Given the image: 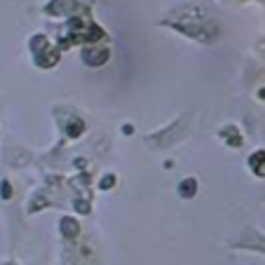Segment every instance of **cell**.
<instances>
[{
	"label": "cell",
	"mask_w": 265,
	"mask_h": 265,
	"mask_svg": "<svg viewBox=\"0 0 265 265\" xmlns=\"http://www.w3.org/2000/svg\"><path fill=\"white\" fill-rule=\"evenodd\" d=\"M251 169L258 174V176H265V153L258 150V153L251 157Z\"/></svg>",
	"instance_id": "obj_1"
}]
</instances>
